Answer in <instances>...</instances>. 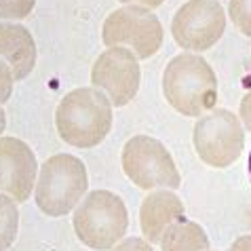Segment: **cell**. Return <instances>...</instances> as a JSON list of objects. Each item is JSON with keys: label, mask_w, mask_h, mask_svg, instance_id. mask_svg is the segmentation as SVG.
Returning a JSON list of instances; mask_svg holds the SVG:
<instances>
[{"label": "cell", "mask_w": 251, "mask_h": 251, "mask_svg": "<svg viewBox=\"0 0 251 251\" xmlns=\"http://www.w3.org/2000/svg\"><path fill=\"white\" fill-rule=\"evenodd\" d=\"M112 101L95 87H78L64 95L55 110V127L74 148L89 150L100 146L112 129Z\"/></svg>", "instance_id": "obj_1"}, {"label": "cell", "mask_w": 251, "mask_h": 251, "mask_svg": "<svg viewBox=\"0 0 251 251\" xmlns=\"http://www.w3.org/2000/svg\"><path fill=\"white\" fill-rule=\"evenodd\" d=\"M163 95L176 112L199 118L215 108L218 76L199 53H179L163 72Z\"/></svg>", "instance_id": "obj_2"}, {"label": "cell", "mask_w": 251, "mask_h": 251, "mask_svg": "<svg viewBox=\"0 0 251 251\" xmlns=\"http://www.w3.org/2000/svg\"><path fill=\"white\" fill-rule=\"evenodd\" d=\"M89 176L85 163L74 154H53L38 169L34 201L49 218L72 213L85 199Z\"/></svg>", "instance_id": "obj_3"}, {"label": "cell", "mask_w": 251, "mask_h": 251, "mask_svg": "<svg viewBox=\"0 0 251 251\" xmlns=\"http://www.w3.org/2000/svg\"><path fill=\"white\" fill-rule=\"evenodd\" d=\"M72 226L82 245L95 251H110L129 228V213L123 199L110 190L87 192L72 215Z\"/></svg>", "instance_id": "obj_4"}, {"label": "cell", "mask_w": 251, "mask_h": 251, "mask_svg": "<svg viewBox=\"0 0 251 251\" xmlns=\"http://www.w3.org/2000/svg\"><path fill=\"white\" fill-rule=\"evenodd\" d=\"M123 171L142 190H177L182 184L171 152L150 135H133L121 152Z\"/></svg>", "instance_id": "obj_5"}, {"label": "cell", "mask_w": 251, "mask_h": 251, "mask_svg": "<svg viewBox=\"0 0 251 251\" xmlns=\"http://www.w3.org/2000/svg\"><path fill=\"white\" fill-rule=\"evenodd\" d=\"M192 144L205 165L213 169H226L239 160L245 148V127L234 112L213 108L199 116L192 129Z\"/></svg>", "instance_id": "obj_6"}, {"label": "cell", "mask_w": 251, "mask_h": 251, "mask_svg": "<svg viewBox=\"0 0 251 251\" xmlns=\"http://www.w3.org/2000/svg\"><path fill=\"white\" fill-rule=\"evenodd\" d=\"M163 25L152 9L125 4L106 17L101 27V43L110 47H127L137 59L152 57L163 45Z\"/></svg>", "instance_id": "obj_7"}, {"label": "cell", "mask_w": 251, "mask_h": 251, "mask_svg": "<svg viewBox=\"0 0 251 251\" xmlns=\"http://www.w3.org/2000/svg\"><path fill=\"white\" fill-rule=\"evenodd\" d=\"M226 13L218 0H188L171 22V36L188 53H203L224 36Z\"/></svg>", "instance_id": "obj_8"}, {"label": "cell", "mask_w": 251, "mask_h": 251, "mask_svg": "<svg viewBox=\"0 0 251 251\" xmlns=\"http://www.w3.org/2000/svg\"><path fill=\"white\" fill-rule=\"evenodd\" d=\"M142 70L137 55L127 47H110L91 68V87L108 95L112 106L123 108L139 91Z\"/></svg>", "instance_id": "obj_9"}, {"label": "cell", "mask_w": 251, "mask_h": 251, "mask_svg": "<svg viewBox=\"0 0 251 251\" xmlns=\"http://www.w3.org/2000/svg\"><path fill=\"white\" fill-rule=\"evenodd\" d=\"M38 160L24 139L0 137V194L25 203L36 188Z\"/></svg>", "instance_id": "obj_10"}, {"label": "cell", "mask_w": 251, "mask_h": 251, "mask_svg": "<svg viewBox=\"0 0 251 251\" xmlns=\"http://www.w3.org/2000/svg\"><path fill=\"white\" fill-rule=\"evenodd\" d=\"M186 207L173 190H152L139 207V226L150 245H158L167 228L184 220Z\"/></svg>", "instance_id": "obj_11"}, {"label": "cell", "mask_w": 251, "mask_h": 251, "mask_svg": "<svg viewBox=\"0 0 251 251\" xmlns=\"http://www.w3.org/2000/svg\"><path fill=\"white\" fill-rule=\"evenodd\" d=\"M0 59L9 64L15 82L32 74L36 68V43L25 25L15 22L0 24Z\"/></svg>", "instance_id": "obj_12"}, {"label": "cell", "mask_w": 251, "mask_h": 251, "mask_svg": "<svg viewBox=\"0 0 251 251\" xmlns=\"http://www.w3.org/2000/svg\"><path fill=\"white\" fill-rule=\"evenodd\" d=\"M158 245L160 251H207L209 236L201 224L184 218L167 228Z\"/></svg>", "instance_id": "obj_13"}, {"label": "cell", "mask_w": 251, "mask_h": 251, "mask_svg": "<svg viewBox=\"0 0 251 251\" xmlns=\"http://www.w3.org/2000/svg\"><path fill=\"white\" fill-rule=\"evenodd\" d=\"M19 209L17 201L9 194H0V251H6L17 239Z\"/></svg>", "instance_id": "obj_14"}, {"label": "cell", "mask_w": 251, "mask_h": 251, "mask_svg": "<svg viewBox=\"0 0 251 251\" xmlns=\"http://www.w3.org/2000/svg\"><path fill=\"white\" fill-rule=\"evenodd\" d=\"M228 15L236 30L251 38V0H230Z\"/></svg>", "instance_id": "obj_15"}, {"label": "cell", "mask_w": 251, "mask_h": 251, "mask_svg": "<svg viewBox=\"0 0 251 251\" xmlns=\"http://www.w3.org/2000/svg\"><path fill=\"white\" fill-rule=\"evenodd\" d=\"M36 6V0H0V19L19 22L25 19Z\"/></svg>", "instance_id": "obj_16"}, {"label": "cell", "mask_w": 251, "mask_h": 251, "mask_svg": "<svg viewBox=\"0 0 251 251\" xmlns=\"http://www.w3.org/2000/svg\"><path fill=\"white\" fill-rule=\"evenodd\" d=\"M13 82H15V78H13V72H11L9 64H6L4 59H0V106L11 100Z\"/></svg>", "instance_id": "obj_17"}, {"label": "cell", "mask_w": 251, "mask_h": 251, "mask_svg": "<svg viewBox=\"0 0 251 251\" xmlns=\"http://www.w3.org/2000/svg\"><path fill=\"white\" fill-rule=\"evenodd\" d=\"M110 251H154V249L144 236L142 239L139 236H129V239H123L118 245H114Z\"/></svg>", "instance_id": "obj_18"}, {"label": "cell", "mask_w": 251, "mask_h": 251, "mask_svg": "<svg viewBox=\"0 0 251 251\" xmlns=\"http://www.w3.org/2000/svg\"><path fill=\"white\" fill-rule=\"evenodd\" d=\"M239 118L243 123V127H245L247 131H251V89L243 95L241 100V106H239Z\"/></svg>", "instance_id": "obj_19"}, {"label": "cell", "mask_w": 251, "mask_h": 251, "mask_svg": "<svg viewBox=\"0 0 251 251\" xmlns=\"http://www.w3.org/2000/svg\"><path fill=\"white\" fill-rule=\"evenodd\" d=\"M228 251H251V234H243L239 236L232 245H230Z\"/></svg>", "instance_id": "obj_20"}, {"label": "cell", "mask_w": 251, "mask_h": 251, "mask_svg": "<svg viewBox=\"0 0 251 251\" xmlns=\"http://www.w3.org/2000/svg\"><path fill=\"white\" fill-rule=\"evenodd\" d=\"M123 4H139V6H146V9H158L165 0H118Z\"/></svg>", "instance_id": "obj_21"}, {"label": "cell", "mask_w": 251, "mask_h": 251, "mask_svg": "<svg viewBox=\"0 0 251 251\" xmlns=\"http://www.w3.org/2000/svg\"><path fill=\"white\" fill-rule=\"evenodd\" d=\"M6 129V114H4V110L2 106H0V135H2V131Z\"/></svg>", "instance_id": "obj_22"}, {"label": "cell", "mask_w": 251, "mask_h": 251, "mask_svg": "<svg viewBox=\"0 0 251 251\" xmlns=\"http://www.w3.org/2000/svg\"><path fill=\"white\" fill-rule=\"evenodd\" d=\"M247 169H249V177H251V152H249V163H247Z\"/></svg>", "instance_id": "obj_23"}, {"label": "cell", "mask_w": 251, "mask_h": 251, "mask_svg": "<svg viewBox=\"0 0 251 251\" xmlns=\"http://www.w3.org/2000/svg\"><path fill=\"white\" fill-rule=\"evenodd\" d=\"M207 251H211V249H207Z\"/></svg>", "instance_id": "obj_24"}]
</instances>
